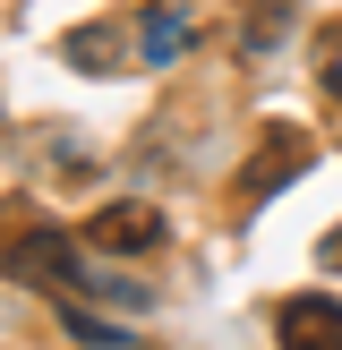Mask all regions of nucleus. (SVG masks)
<instances>
[{
	"mask_svg": "<svg viewBox=\"0 0 342 350\" xmlns=\"http://www.w3.org/2000/svg\"><path fill=\"white\" fill-rule=\"evenodd\" d=\"M300 163H308V137L274 129V137H265V154H256V180H248V197H274V188H282V180H291Z\"/></svg>",
	"mask_w": 342,
	"mask_h": 350,
	"instance_id": "39448f33",
	"label": "nucleus"
},
{
	"mask_svg": "<svg viewBox=\"0 0 342 350\" xmlns=\"http://www.w3.org/2000/svg\"><path fill=\"white\" fill-rule=\"evenodd\" d=\"M188 43H197V17H188V9H146V17H137V60H146V68H171Z\"/></svg>",
	"mask_w": 342,
	"mask_h": 350,
	"instance_id": "20e7f679",
	"label": "nucleus"
},
{
	"mask_svg": "<svg viewBox=\"0 0 342 350\" xmlns=\"http://www.w3.org/2000/svg\"><path fill=\"white\" fill-rule=\"evenodd\" d=\"M120 60H129V51L111 43V26H77L68 34V68H86V77H111Z\"/></svg>",
	"mask_w": 342,
	"mask_h": 350,
	"instance_id": "423d86ee",
	"label": "nucleus"
},
{
	"mask_svg": "<svg viewBox=\"0 0 342 350\" xmlns=\"http://www.w3.org/2000/svg\"><path fill=\"white\" fill-rule=\"evenodd\" d=\"M60 325L77 342H94V350H129V334H120V325H103V317H86V308H60Z\"/></svg>",
	"mask_w": 342,
	"mask_h": 350,
	"instance_id": "0eeeda50",
	"label": "nucleus"
},
{
	"mask_svg": "<svg viewBox=\"0 0 342 350\" xmlns=\"http://www.w3.org/2000/svg\"><path fill=\"white\" fill-rule=\"evenodd\" d=\"M325 94L342 103V34H334V43H325Z\"/></svg>",
	"mask_w": 342,
	"mask_h": 350,
	"instance_id": "6e6552de",
	"label": "nucleus"
},
{
	"mask_svg": "<svg viewBox=\"0 0 342 350\" xmlns=\"http://www.w3.org/2000/svg\"><path fill=\"white\" fill-rule=\"evenodd\" d=\"M9 273L17 282H51V291H94V256H86L68 231H51V222H34V231L9 248Z\"/></svg>",
	"mask_w": 342,
	"mask_h": 350,
	"instance_id": "f257e3e1",
	"label": "nucleus"
},
{
	"mask_svg": "<svg viewBox=\"0 0 342 350\" xmlns=\"http://www.w3.org/2000/svg\"><path fill=\"white\" fill-rule=\"evenodd\" d=\"M325 265H342V231H334V239H325Z\"/></svg>",
	"mask_w": 342,
	"mask_h": 350,
	"instance_id": "1a4fd4ad",
	"label": "nucleus"
},
{
	"mask_svg": "<svg viewBox=\"0 0 342 350\" xmlns=\"http://www.w3.org/2000/svg\"><path fill=\"white\" fill-rule=\"evenodd\" d=\"M86 239H94V248L103 256H146L154 248V239H163V214H154V205H103V214L94 222H86Z\"/></svg>",
	"mask_w": 342,
	"mask_h": 350,
	"instance_id": "f03ea898",
	"label": "nucleus"
},
{
	"mask_svg": "<svg viewBox=\"0 0 342 350\" xmlns=\"http://www.w3.org/2000/svg\"><path fill=\"white\" fill-rule=\"evenodd\" d=\"M274 334H282V350H342V299H325V291L317 299H291Z\"/></svg>",
	"mask_w": 342,
	"mask_h": 350,
	"instance_id": "7ed1b4c3",
	"label": "nucleus"
}]
</instances>
